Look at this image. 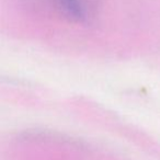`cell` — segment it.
<instances>
[{
    "label": "cell",
    "mask_w": 160,
    "mask_h": 160,
    "mask_svg": "<svg viewBox=\"0 0 160 160\" xmlns=\"http://www.w3.org/2000/svg\"><path fill=\"white\" fill-rule=\"evenodd\" d=\"M59 12L70 22L83 23L88 19L89 10L85 0H54Z\"/></svg>",
    "instance_id": "obj_1"
}]
</instances>
